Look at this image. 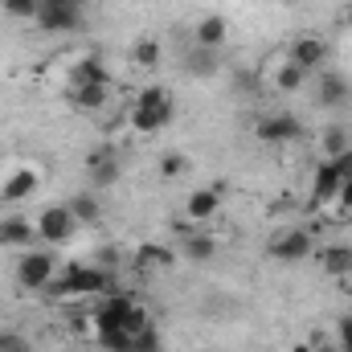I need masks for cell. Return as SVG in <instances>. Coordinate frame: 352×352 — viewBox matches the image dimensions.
Listing matches in <instances>:
<instances>
[{
  "label": "cell",
  "mask_w": 352,
  "mask_h": 352,
  "mask_svg": "<svg viewBox=\"0 0 352 352\" xmlns=\"http://www.w3.org/2000/svg\"><path fill=\"white\" fill-rule=\"evenodd\" d=\"M173 119H176V94L168 87H156V82L140 90L135 102H131V111H127V123H131L135 135H156Z\"/></svg>",
  "instance_id": "1"
},
{
  "label": "cell",
  "mask_w": 352,
  "mask_h": 352,
  "mask_svg": "<svg viewBox=\"0 0 352 352\" xmlns=\"http://www.w3.org/2000/svg\"><path fill=\"white\" fill-rule=\"evenodd\" d=\"M111 291V270L94 263H74L58 270V278L50 283V295L62 303H78V299H102Z\"/></svg>",
  "instance_id": "2"
},
{
  "label": "cell",
  "mask_w": 352,
  "mask_h": 352,
  "mask_svg": "<svg viewBox=\"0 0 352 352\" xmlns=\"http://www.w3.org/2000/svg\"><path fill=\"white\" fill-rule=\"evenodd\" d=\"M144 324H152V316L131 299V295H119V291H107L102 299H98V307H90V328H94V336H102V332H140Z\"/></svg>",
  "instance_id": "3"
},
{
  "label": "cell",
  "mask_w": 352,
  "mask_h": 352,
  "mask_svg": "<svg viewBox=\"0 0 352 352\" xmlns=\"http://www.w3.org/2000/svg\"><path fill=\"white\" fill-rule=\"evenodd\" d=\"M33 230H37V242L62 246V242H70V238L78 234V217H74L70 205H45V209H37Z\"/></svg>",
  "instance_id": "4"
},
{
  "label": "cell",
  "mask_w": 352,
  "mask_h": 352,
  "mask_svg": "<svg viewBox=\"0 0 352 352\" xmlns=\"http://www.w3.org/2000/svg\"><path fill=\"white\" fill-rule=\"evenodd\" d=\"M54 278H58V263H54L50 250H37V246L21 250V258H16V283L25 291H50Z\"/></svg>",
  "instance_id": "5"
},
{
  "label": "cell",
  "mask_w": 352,
  "mask_h": 352,
  "mask_svg": "<svg viewBox=\"0 0 352 352\" xmlns=\"http://www.w3.org/2000/svg\"><path fill=\"white\" fill-rule=\"evenodd\" d=\"M254 135H258V144H299V140L307 135V127H303L295 115L274 111V115H263V119L254 123Z\"/></svg>",
  "instance_id": "6"
},
{
  "label": "cell",
  "mask_w": 352,
  "mask_h": 352,
  "mask_svg": "<svg viewBox=\"0 0 352 352\" xmlns=\"http://www.w3.org/2000/svg\"><path fill=\"white\" fill-rule=\"evenodd\" d=\"M37 25L45 33H74L82 25V4H74V0H41Z\"/></svg>",
  "instance_id": "7"
},
{
  "label": "cell",
  "mask_w": 352,
  "mask_h": 352,
  "mask_svg": "<svg viewBox=\"0 0 352 352\" xmlns=\"http://www.w3.org/2000/svg\"><path fill=\"white\" fill-rule=\"evenodd\" d=\"M311 254H316V238L307 230H283L270 238V258H278V263H303Z\"/></svg>",
  "instance_id": "8"
},
{
  "label": "cell",
  "mask_w": 352,
  "mask_h": 352,
  "mask_svg": "<svg viewBox=\"0 0 352 352\" xmlns=\"http://www.w3.org/2000/svg\"><path fill=\"white\" fill-rule=\"evenodd\" d=\"M287 58L311 78V74H320L324 62H328V41H324V37H311V33H307V37H295V41L287 45Z\"/></svg>",
  "instance_id": "9"
},
{
  "label": "cell",
  "mask_w": 352,
  "mask_h": 352,
  "mask_svg": "<svg viewBox=\"0 0 352 352\" xmlns=\"http://www.w3.org/2000/svg\"><path fill=\"white\" fill-rule=\"evenodd\" d=\"M336 192H340V173H336V164H332V160H320V164H316V173H311V197H307L311 213L332 209Z\"/></svg>",
  "instance_id": "10"
},
{
  "label": "cell",
  "mask_w": 352,
  "mask_h": 352,
  "mask_svg": "<svg viewBox=\"0 0 352 352\" xmlns=\"http://www.w3.org/2000/svg\"><path fill=\"white\" fill-rule=\"evenodd\" d=\"M37 184H41V173H37L33 164H16V168H8L4 184H0V201L21 205V201H29V197L37 192Z\"/></svg>",
  "instance_id": "11"
},
{
  "label": "cell",
  "mask_w": 352,
  "mask_h": 352,
  "mask_svg": "<svg viewBox=\"0 0 352 352\" xmlns=\"http://www.w3.org/2000/svg\"><path fill=\"white\" fill-rule=\"evenodd\" d=\"M119 173H123V164H119V152L111 144H102L98 152H90V160H87L90 188H111L119 180Z\"/></svg>",
  "instance_id": "12"
},
{
  "label": "cell",
  "mask_w": 352,
  "mask_h": 352,
  "mask_svg": "<svg viewBox=\"0 0 352 352\" xmlns=\"http://www.w3.org/2000/svg\"><path fill=\"white\" fill-rule=\"evenodd\" d=\"M66 78H70V90H74V87H90V82H111V70H107L102 54H78V58H70Z\"/></svg>",
  "instance_id": "13"
},
{
  "label": "cell",
  "mask_w": 352,
  "mask_h": 352,
  "mask_svg": "<svg viewBox=\"0 0 352 352\" xmlns=\"http://www.w3.org/2000/svg\"><path fill=\"white\" fill-rule=\"evenodd\" d=\"M352 98V82L340 70H320L316 74V102L320 107H344Z\"/></svg>",
  "instance_id": "14"
},
{
  "label": "cell",
  "mask_w": 352,
  "mask_h": 352,
  "mask_svg": "<svg viewBox=\"0 0 352 352\" xmlns=\"http://www.w3.org/2000/svg\"><path fill=\"white\" fill-rule=\"evenodd\" d=\"M217 213H221V192H217V188H197V192H188V201H184L188 226H209Z\"/></svg>",
  "instance_id": "15"
},
{
  "label": "cell",
  "mask_w": 352,
  "mask_h": 352,
  "mask_svg": "<svg viewBox=\"0 0 352 352\" xmlns=\"http://www.w3.org/2000/svg\"><path fill=\"white\" fill-rule=\"evenodd\" d=\"M33 242H37V230H33L29 217H21V213L0 217V246L4 250H29Z\"/></svg>",
  "instance_id": "16"
},
{
  "label": "cell",
  "mask_w": 352,
  "mask_h": 352,
  "mask_svg": "<svg viewBox=\"0 0 352 352\" xmlns=\"http://www.w3.org/2000/svg\"><path fill=\"white\" fill-rule=\"evenodd\" d=\"M230 37V21L221 12H205L197 25H192V45H205V50H221Z\"/></svg>",
  "instance_id": "17"
},
{
  "label": "cell",
  "mask_w": 352,
  "mask_h": 352,
  "mask_svg": "<svg viewBox=\"0 0 352 352\" xmlns=\"http://www.w3.org/2000/svg\"><path fill=\"white\" fill-rule=\"evenodd\" d=\"M180 254L192 258V263H209V258L217 254V242H213V234H209L205 226H197V230L180 234Z\"/></svg>",
  "instance_id": "18"
},
{
  "label": "cell",
  "mask_w": 352,
  "mask_h": 352,
  "mask_svg": "<svg viewBox=\"0 0 352 352\" xmlns=\"http://www.w3.org/2000/svg\"><path fill=\"white\" fill-rule=\"evenodd\" d=\"M316 263L324 274H332V278H344L352 270V246H340V242H328V246H320L316 250Z\"/></svg>",
  "instance_id": "19"
},
{
  "label": "cell",
  "mask_w": 352,
  "mask_h": 352,
  "mask_svg": "<svg viewBox=\"0 0 352 352\" xmlns=\"http://www.w3.org/2000/svg\"><path fill=\"white\" fill-rule=\"evenodd\" d=\"M111 98H115V87L111 82H90V87L70 90L74 111H102V107H111Z\"/></svg>",
  "instance_id": "20"
},
{
  "label": "cell",
  "mask_w": 352,
  "mask_h": 352,
  "mask_svg": "<svg viewBox=\"0 0 352 352\" xmlns=\"http://www.w3.org/2000/svg\"><path fill=\"white\" fill-rule=\"evenodd\" d=\"M173 263H176V254L168 250V246H160V242H144L140 254H135L140 274H160V270H168Z\"/></svg>",
  "instance_id": "21"
},
{
  "label": "cell",
  "mask_w": 352,
  "mask_h": 352,
  "mask_svg": "<svg viewBox=\"0 0 352 352\" xmlns=\"http://www.w3.org/2000/svg\"><path fill=\"white\" fill-rule=\"evenodd\" d=\"M270 87L274 90H283V94H295V90H303L307 87V74L291 62V58H283L274 70H270Z\"/></svg>",
  "instance_id": "22"
},
{
  "label": "cell",
  "mask_w": 352,
  "mask_h": 352,
  "mask_svg": "<svg viewBox=\"0 0 352 352\" xmlns=\"http://www.w3.org/2000/svg\"><path fill=\"white\" fill-rule=\"evenodd\" d=\"M184 70L192 78H209L217 70V50H205V45H188L184 50Z\"/></svg>",
  "instance_id": "23"
},
{
  "label": "cell",
  "mask_w": 352,
  "mask_h": 352,
  "mask_svg": "<svg viewBox=\"0 0 352 352\" xmlns=\"http://www.w3.org/2000/svg\"><path fill=\"white\" fill-rule=\"evenodd\" d=\"M131 62L144 66V70H156L160 66V41L156 37H135L131 41Z\"/></svg>",
  "instance_id": "24"
},
{
  "label": "cell",
  "mask_w": 352,
  "mask_h": 352,
  "mask_svg": "<svg viewBox=\"0 0 352 352\" xmlns=\"http://www.w3.org/2000/svg\"><path fill=\"white\" fill-rule=\"evenodd\" d=\"M352 144H349V131L344 127H324V135H320V152H324V160H336L340 152H349Z\"/></svg>",
  "instance_id": "25"
},
{
  "label": "cell",
  "mask_w": 352,
  "mask_h": 352,
  "mask_svg": "<svg viewBox=\"0 0 352 352\" xmlns=\"http://www.w3.org/2000/svg\"><path fill=\"white\" fill-rule=\"evenodd\" d=\"M70 209H74V217H78V226H87V221H98L102 217V205H98V197L94 192H78L74 201H66Z\"/></svg>",
  "instance_id": "26"
},
{
  "label": "cell",
  "mask_w": 352,
  "mask_h": 352,
  "mask_svg": "<svg viewBox=\"0 0 352 352\" xmlns=\"http://www.w3.org/2000/svg\"><path fill=\"white\" fill-rule=\"evenodd\" d=\"M0 8H4V16H12V21H37L41 0H0Z\"/></svg>",
  "instance_id": "27"
},
{
  "label": "cell",
  "mask_w": 352,
  "mask_h": 352,
  "mask_svg": "<svg viewBox=\"0 0 352 352\" xmlns=\"http://www.w3.org/2000/svg\"><path fill=\"white\" fill-rule=\"evenodd\" d=\"M184 173H188V156L184 152H164L160 156V176L164 180H180Z\"/></svg>",
  "instance_id": "28"
},
{
  "label": "cell",
  "mask_w": 352,
  "mask_h": 352,
  "mask_svg": "<svg viewBox=\"0 0 352 352\" xmlns=\"http://www.w3.org/2000/svg\"><path fill=\"white\" fill-rule=\"evenodd\" d=\"M131 352H160V328H156V324H144V328L131 336Z\"/></svg>",
  "instance_id": "29"
},
{
  "label": "cell",
  "mask_w": 352,
  "mask_h": 352,
  "mask_svg": "<svg viewBox=\"0 0 352 352\" xmlns=\"http://www.w3.org/2000/svg\"><path fill=\"white\" fill-rule=\"evenodd\" d=\"M332 213H336V217H352V176L340 180V192H336V201H332Z\"/></svg>",
  "instance_id": "30"
},
{
  "label": "cell",
  "mask_w": 352,
  "mask_h": 352,
  "mask_svg": "<svg viewBox=\"0 0 352 352\" xmlns=\"http://www.w3.org/2000/svg\"><path fill=\"white\" fill-rule=\"evenodd\" d=\"M0 352H33V349H29L25 336H16V332H0Z\"/></svg>",
  "instance_id": "31"
},
{
  "label": "cell",
  "mask_w": 352,
  "mask_h": 352,
  "mask_svg": "<svg viewBox=\"0 0 352 352\" xmlns=\"http://www.w3.org/2000/svg\"><path fill=\"white\" fill-rule=\"evenodd\" d=\"M307 344H311V352H344L340 349V340H332V336H324V332H316Z\"/></svg>",
  "instance_id": "32"
},
{
  "label": "cell",
  "mask_w": 352,
  "mask_h": 352,
  "mask_svg": "<svg viewBox=\"0 0 352 352\" xmlns=\"http://www.w3.org/2000/svg\"><path fill=\"white\" fill-rule=\"evenodd\" d=\"M336 340H340V349H344V352H352V316H344V320H340Z\"/></svg>",
  "instance_id": "33"
},
{
  "label": "cell",
  "mask_w": 352,
  "mask_h": 352,
  "mask_svg": "<svg viewBox=\"0 0 352 352\" xmlns=\"http://www.w3.org/2000/svg\"><path fill=\"white\" fill-rule=\"evenodd\" d=\"M340 291H344V295H349V299H352V270H349V274H344V278H340Z\"/></svg>",
  "instance_id": "34"
},
{
  "label": "cell",
  "mask_w": 352,
  "mask_h": 352,
  "mask_svg": "<svg viewBox=\"0 0 352 352\" xmlns=\"http://www.w3.org/2000/svg\"><path fill=\"white\" fill-rule=\"evenodd\" d=\"M291 352H311V344H307V340H299V344H295Z\"/></svg>",
  "instance_id": "35"
},
{
  "label": "cell",
  "mask_w": 352,
  "mask_h": 352,
  "mask_svg": "<svg viewBox=\"0 0 352 352\" xmlns=\"http://www.w3.org/2000/svg\"><path fill=\"white\" fill-rule=\"evenodd\" d=\"M344 21H349V25H352V4H349V8H344Z\"/></svg>",
  "instance_id": "36"
},
{
  "label": "cell",
  "mask_w": 352,
  "mask_h": 352,
  "mask_svg": "<svg viewBox=\"0 0 352 352\" xmlns=\"http://www.w3.org/2000/svg\"><path fill=\"white\" fill-rule=\"evenodd\" d=\"M74 4H87V0H74Z\"/></svg>",
  "instance_id": "37"
}]
</instances>
